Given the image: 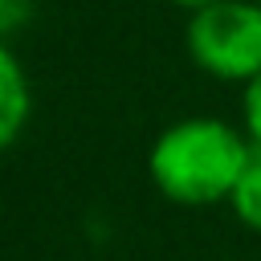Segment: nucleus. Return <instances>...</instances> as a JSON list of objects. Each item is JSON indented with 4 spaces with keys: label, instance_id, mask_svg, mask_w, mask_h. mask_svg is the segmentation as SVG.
<instances>
[{
    "label": "nucleus",
    "instance_id": "2",
    "mask_svg": "<svg viewBox=\"0 0 261 261\" xmlns=\"http://www.w3.org/2000/svg\"><path fill=\"white\" fill-rule=\"evenodd\" d=\"M192 61L220 82H253L261 73V4L216 0L188 20Z\"/></svg>",
    "mask_w": 261,
    "mask_h": 261
},
{
    "label": "nucleus",
    "instance_id": "8",
    "mask_svg": "<svg viewBox=\"0 0 261 261\" xmlns=\"http://www.w3.org/2000/svg\"><path fill=\"white\" fill-rule=\"evenodd\" d=\"M257 4H261V0H257Z\"/></svg>",
    "mask_w": 261,
    "mask_h": 261
},
{
    "label": "nucleus",
    "instance_id": "4",
    "mask_svg": "<svg viewBox=\"0 0 261 261\" xmlns=\"http://www.w3.org/2000/svg\"><path fill=\"white\" fill-rule=\"evenodd\" d=\"M228 204H232L237 220H241L249 232H257V237H261V151H253V159H249V167H245L241 184L232 188Z\"/></svg>",
    "mask_w": 261,
    "mask_h": 261
},
{
    "label": "nucleus",
    "instance_id": "3",
    "mask_svg": "<svg viewBox=\"0 0 261 261\" xmlns=\"http://www.w3.org/2000/svg\"><path fill=\"white\" fill-rule=\"evenodd\" d=\"M29 110H33V90L24 65L12 57V49L0 45V151L12 147V139L24 130Z\"/></svg>",
    "mask_w": 261,
    "mask_h": 261
},
{
    "label": "nucleus",
    "instance_id": "6",
    "mask_svg": "<svg viewBox=\"0 0 261 261\" xmlns=\"http://www.w3.org/2000/svg\"><path fill=\"white\" fill-rule=\"evenodd\" d=\"M24 16H29V0H0V37L20 29Z\"/></svg>",
    "mask_w": 261,
    "mask_h": 261
},
{
    "label": "nucleus",
    "instance_id": "5",
    "mask_svg": "<svg viewBox=\"0 0 261 261\" xmlns=\"http://www.w3.org/2000/svg\"><path fill=\"white\" fill-rule=\"evenodd\" d=\"M241 114H245V135H249V143L261 151V73H257L253 82H245Z\"/></svg>",
    "mask_w": 261,
    "mask_h": 261
},
{
    "label": "nucleus",
    "instance_id": "7",
    "mask_svg": "<svg viewBox=\"0 0 261 261\" xmlns=\"http://www.w3.org/2000/svg\"><path fill=\"white\" fill-rule=\"evenodd\" d=\"M171 4H179V8H188V12H200V8H208V4H216V0H171Z\"/></svg>",
    "mask_w": 261,
    "mask_h": 261
},
{
    "label": "nucleus",
    "instance_id": "1",
    "mask_svg": "<svg viewBox=\"0 0 261 261\" xmlns=\"http://www.w3.org/2000/svg\"><path fill=\"white\" fill-rule=\"evenodd\" d=\"M253 151L257 147L249 143V135L237 130L232 122L196 114V118L171 122L151 143L147 175L171 204L208 208L232 196Z\"/></svg>",
    "mask_w": 261,
    "mask_h": 261
}]
</instances>
